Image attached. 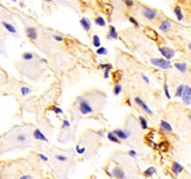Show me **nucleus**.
<instances>
[{"label":"nucleus","mask_w":191,"mask_h":179,"mask_svg":"<svg viewBox=\"0 0 191 179\" xmlns=\"http://www.w3.org/2000/svg\"><path fill=\"white\" fill-rule=\"evenodd\" d=\"M142 16L149 20H153L156 18L157 16V12L151 9V8H147V6H143L142 8Z\"/></svg>","instance_id":"obj_5"},{"label":"nucleus","mask_w":191,"mask_h":179,"mask_svg":"<svg viewBox=\"0 0 191 179\" xmlns=\"http://www.w3.org/2000/svg\"><path fill=\"white\" fill-rule=\"evenodd\" d=\"M19 179H32V177L30 175H24V176H21Z\"/></svg>","instance_id":"obj_45"},{"label":"nucleus","mask_w":191,"mask_h":179,"mask_svg":"<svg viewBox=\"0 0 191 179\" xmlns=\"http://www.w3.org/2000/svg\"><path fill=\"white\" fill-rule=\"evenodd\" d=\"M171 27H172V23L170 22L169 20H164V21H162V22L159 25V30H160L161 32L166 33V32H169L170 30H171Z\"/></svg>","instance_id":"obj_10"},{"label":"nucleus","mask_w":191,"mask_h":179,"mask_svg":"<svg viewBox=\"0 0 191 179\" xmlns=\"http://www.w3.org/2000/svg\"><path fill=\"white\" fill-rule=\"evenodd\" d=\"M173 67H175L182 73H186L187 72V69H188V66H187L186 63H175L174 65H173Z\"/></svg>","instance_id":"obj_15"},{"label":"nucleus","mask_w":191,"mask_h":179,"mask_svg":"<svg viewBox=\"0 0 191 179\" xmlns=\"http://www.w3.org/2000/svg\"><path fill=\"white\" fill-rule=\"evenodd\" d=\"M20 92H21V96H23V97H27L28 94L31 93V89L29 87H21L20 88Z\"/></svg>","instance_id":"obj_27"},{"label":"nucleus","mask_w":191,"mask_h":179,"mask_svg":"<svg viewBox=\"0 0 191 179\" xmlns=\"http://www.w3.org/2000/svg\"><path fill=\"white\" fill-rule=\"evenodd\" d=\"M121 91H122V86L120 84H116L115 87H114V94L119 96L120 93H121Z\"/></svg>","instance_id":"obj_28"},{"label":"nucleus","mask_w":191,"mask_h":179,"mask_svg":"<svg viewBox=\"0 0 191 179\" xmlns=\"http://www.w3.org/2000/svg\"><path fill=\"white\" fill-rule=\"evenodd\" d=\"M113 70V66L110 65L108 68H106L105 71H104V78H108L109 77V72Z\"/></svg>","instance_id":"obj_33"},{"label":"nucleus","mask_w":191,"mask_h":179,"mask_svg":"<svg viewBox=\"0 0 191 179\" xmlns=\"http://www.w3.org/2000/svg\"><path fill=\"white\" fill-rule=\"evenodd\" d=\"M80 23H81L82 28H83V29H84V30L86 31V32H88V31L90 30V28H91V22H90V20H89L88 18H86V17H83V18H81V20H80Z\"/></svg>","instance_id":"obj_13"},{"label":"nucleus","mask_w":191,"mask_h":179,"mask_svg":"<svg viewBox=\"0 0 191 179\" xmlns=\"http://www.w3.org/2000/svg\"><path fill=\"white\" fill-rule=\"evenodd\" d=\"M144 33H145V35H147L148 37L152 38L153 40H157V38H158V34L155 32L154 30L150 29V28H145L144 29Z\"/></svg>","instance_id":"obj_14"},{"label":"nucleus","mask_w":191,"mask_h":179,"mask_svg":"<svg viewBox=\"0 0 191 179\" xmlns=\"http://www.w3.org/2000/svg\"><path fill=\"white\" fill-rule=\"evenodd\" d=\"M75 151H76L77 154H84L85 151H86V148H85V147H82V148H81L79 145H77V146L75 147Z\"/></svg>","instance_id":"obj_36"},{"label":"nucleus","mask_w":191,"mask_h":179,"mask_svg":"<svg viewBox=\"0 0 191 179\" xmlns=\"http://www.w3.org/2000/svg\"><path fill=\"white\" fill-rule=\"evenodd\" d=\"M122 78V71H120V70H118V71H116V72L113 74V81H114L115 83H119V81L121 80Z\"/></svg>","instance_id":"obj_22"},{"label":"nucleus","mask_w":191,"mask_h":179,"mask_svg":"<svg viewBox=\"0 0 191 179\" xmlns=\"http://www.w3.org/2000/svg\"><path fill=\"white\" fill-rule=\"evenodd\" d=\"M164 91H165V96H166V98H167V99H171V94H170L168 84H165V85H164Z\"/></svg>","instance_id":"obj_31"},{"label":"nucleus","mask_w":191,"mask_h":179,"mask_svg":"<svg viewBox=\"0 0 191 179\" xmlns=\"http://www.w3.org/2000/svg\"><path fill=\"white\" fill-rule=\"evenodd\" d=\"M97 54L98 55H106V54H107V49H106V48H104V47H100V48H98L97 49Z\"/></svg>","instance_id":"obj_29"},{"label":"nucleus","mask_w":191,"mask_h":179,"mask_svg":"<svg viewBox=\"0 0 191 179\" xmlns=\"http://www.w3.org/2000/svg\"><path fill=\"white\" fill-rule=\"evenodd\" d=\"M107 139L109 140V141H111V142H115V143H120V139L117 137V136L113 133V132H110V133H108L107 134Z\"/></svg>","instance_id":"obj_23"},{"label":"nucleus","mask_w":191,"mask_h":179,"mask_svg":"<svg viewBox=\"0 0 191 179\" xmlns=\"http://www.w3.org/2000/svg\"><path fill=\"white\" fill-rule=\"evenodd\" d=\"M53 38H54L56 41H63V40H64V37L61 36V35H53Z\"/></svg>","instance_id":"obj_38"},{"label":"nucleus","mask_w":191,"mask_h":179,"mask_svg":"<svg viewBox=\"0 0 191 179\" xmlns=\"http://www.w3.org/2000/svg\"><path fill=\"white\" fill-rule=\"evenodd\" d=\"M1 23H2V26H3L10 33H12V34H16V33H17L16 28L14 27L13 25H11V23H9V22H6V21H2Z\"/></svg>","instance_id":"obj_18"},{"label":"nucleus","mask_w":191,"mask_h":179,"mask_svg":"<svg viewBox=\"0 0 191 179\" xmlns=\"http://www.w3.org/2000/svg\"><path fill=\"white\" fill-rule=\"evenodd\" d=\"M77 101H79V109H80V112L82 114H89L94 111L93 107H91V105L89 104V102L87 101V100H84L82 97H80L79 99H77Z\"/></svg>","instance_id":"obj_2"},{"label":"nucleus","mask_w":191,"mask_h":179,"mask_svg":"<svg viewBox=\"0 0 191 179\" xmlns=\"http://www.w3.org/2000/svg\"><path fill=\"white\" fill-rule=\"evenodd\" d=\"M26 34H27V36L32 40H35L37 38V31L34 27H28L26 29Z\"/></svg>","instance_id":"obj_8"},{"label":"nucleus","mask_w":191,"mask_h":179,"mask_svg":"<svg viewBox=\"0 0 191 179\" xmlns=\"http://www.w3.org/2000/svg\"><path fill=\"white\" fill-rule=\"evenodd\" d=\"M174 14H175V16H176V18H177V20H178V21H182V20H183L184 15H183L182 8H181L179 5L175 6V9H174Z\"/></svg>","instance_id":"obj_20"},{"label":"nucleus","mask_w":191,"mask_h":179,"mask_svg":"<svg viewBox=\"0 0 191 179\" xmlns=\"http://www.w3.org/2000/svg\"><path fill=\"white\" fill-rule=\"evenodd\" d=\"M113 133H114L120 140H126L127 138L130 137V135H131L129 132H126V130H124V129H120V128H118V129H115Z\"/></svg>","instance_id":"obj_7"},{"label":"nucleus","mask_w":191,"mask_h":179,"mask_svg":"<svg viewBox=\"0 0 191 179\" xmlns=\"http://www.w3.org/2000/svg\"><path fill=\"white\" fill-rule=\"evenodd\" d=\"M111 175L114 176L115 178L117 179H124L125 178V174H124V172L121 168H114L113 169V172H111Z\"/></svg>","instance_id":"obj_9"},{"label":"nucleus","mask_w":191,"mask_h":179,"mask_svg":"<svg viewBox=\"0 0 191 179\" xmlns=\"http://www.w3.org/2000/svg\"><path fill=\"white\" fill-rule=\"evenodd\" d=\"M45 1H47V2H52L53 0H45Z\"/></svg>","instance_id":"obj_48"},{"label":"nucleus","mask_w":191,"mask_h":179,"mask_svg":"<svg viewBox=\"0 0 191 179\" xmlns=\"http://www.w3.org/2000/svg\"><path fill=\"white\" fill-rule=\"evenodd\" d=\"M150 63L152 64L153 66L157 67L159 69H164V70H167V69H170L172 68V64L170 61L166 59V58H158V57H153V58L150 59Z\"/></svg>","instance_id":"obj_1"},{"label":"nucleus","mask_w":191,"mask_h":179,"mask_svg":"<svg viewBox=\"0 0 191 179\" xmlns=\"http://www.w3.org/2000/svg\"><path fill=\"white\" fill-rule=\"evenodd\" d=\"M107 38L108 39H118V33L116 31V28L110 26L109 27V33L107 35Z\"/></svg>","instance_id":"obj_16"},{"label":"nucleus","mask_w":191,"mask_h":179,"mask_svg":"<svg viewBox=\"0 0 191 179\" xmlns=\"http://www.w3.org/2000/svg\"><path fill=\"white\" fill-rule=\"evenodd\" d=\"M17 140H18L19 142H26V141H27V136H26L25 134H19V135L17 136Z\"/></svg>","instance_id":"obj_32"},{"label":"nucleus","mask_w":191,"mask_h":179,"mask_svg":"<svg viewBox=\"0 0 191 179\" xmlns=\"http://www.w3.org/2000/svg\"><path fill=\"white\" fill-rule=\"evenodd\" d=\"M124 1H125L126 5L130 6V8H132V6L134 5V1H133V0H124Z\"/></svg>","instance_id":"obj_41"},{"label":"nucleus","mask_w":191,"mask_h":179,"mask_svg":"<svg viewBox=\"0 0 191 179\" xmlns=\"http://www.w3.org/2000/svg\"><path fill=\"white\" fill-rule=\"evenodd\" d=\"M155 173H156V169L153 168V166H151V168H148V169L144 171L143 175H144L145 177H151V176H153Z\"/></svg>","instance_id":"obj_24"},{"label":"nucleus","mask_w":191,"mask_h":179,"mask_svg":"<svg viewBox=\"0 0 191 179\" xmlns=\"http://www.w3.org/2000/svg\"><path fill=\"white\" fill-rule=\"evenodd\" d=\"M129 20H130V22H132L134 26H135V27H137V28H139V23H138V21L135 19V18H134V17H129Z\"/></svg>","instance_id":"obj_34"},{"label":"nucleus","mask_w":191,"mask_h":179,"mask_svg":"<svg viewBox=\"0 0 191 179\" xmlns=\"http://www.w3.org/2000/svg\"><path fill=\"white\" fill-rule=\"evenodd\" d=\"M158 51L162 56H164V58H166L168 61L173 58L174 55H175V51L172 48H169V47H159Z\"/></svg>","instance_id":"obj_3"},{"label":"nucleus","mask_w":191,"mask_h":179,"mask_svg":"<svg viewBox=\"0 0 191 179\" xmlns=\"http://www.w3.org/2000/svg\"><path fill=\"white\" fill-rule=\"evenodd\" d=\"M188 119H189V121L191 122V114H189V116H188Z\"/></svg>","instance_id":"obj_46"},{"label":"nucleus","mask_w":191,"mask_h":179,"mask_svg":"<svg viewBox=\"0 0 191 179\" xmlns=\"http://www.w3.org/2000/svg\"><path fill=\"white\" fill-rule=\"evenodd\" d=\"M62 127H70V122L68 120H64L63 124H62Z\"/></svg>","instance_id":"obj_40"},{"label":"nucleus","mask_w":191,"mask_h":179,"mask_svg":"<svg viewBox=\"0 0 191 179\" xmlns=\"http://www.w3.org/2000/svg\"><path fill=\"white\" fill-rule=\"evenodd\" d=\"M160 128L164 132H166V133H172L173 132L172 125L170 124L169 122H167V121H165V120H161L160 121Z\"/></svg>","instance_id":"obj_12"},{"label":"nucleus","mask_w":191,"mask_h":179,"mask_svg":"<svg viewBox=\"0 0 191 179\" xmlns=\"http://www.w3.org/2000/svg\"><path fill=\"white\" fill-rule=\"evenodd\" d=\"M55 158L58 159V160H60V161H66L67 160V157L64 156V155H56Z\"/></svg>","instance_id":"obj_37"},{"label":"nucleus","mask_w":191,"mask_h":179,"mask_svg":"<svg viewBox=\"0 0 191 179\" xmlns=\"http://www.w3.org/2000/svg\"><path fill=\"white\" fill-rule=\"evenodd\" d=\"M33 57H34V55L31 52H26L23 54V58L25 61H31V59H33Z\"/></svg>","instance_id":"obj_30"},{"label":"nucleus","mask_w":191,"mask_h":179,"mask_svg":"<svg viewBox=\"0 0 191 179\" xmlns=\"http://www.w3.org/2000/svg\"><path fill=\"white\" fill-rule=\"evenodd\" d=\"M139 123H140L142 129H147L148 128V121L144 117H139Z\"/></svg>","instance_id":"obj_26"},{"label":"nucleus","mask_w":191,"mask_h":179,"mask_svg":"<svg viewBox=\"0 0 191 179\" xmlns=\"http://www.w3.org/2000/svg\"><path fill=\"white\" fill-rule=\"evenodd\" d=\"M182 101L184 105H186V106H189L191 104V87L188 85L185 86V90H184V93L182 97Z\"/></svg>","instance_id":"obj_4"},{"label":"nucleus","mask_w":191,"mask_h":179,"mask_svg":"<svg viewBox=\"0 0 191 179\" xmlns=\"http://www.w3.org/2000/svg\"><path fill=\"white\" fill-rule=\"evenodd\" d=\"M52 110L56 113V114H60V113H63V109L62 108H60V107H58V106H53L52 107Z\"/></svg>","instance_id":"obj_35"},{"label":"nucleus","mask_w":191,"mask_h":179,"mask_svg":"<svg viewBox=\"0 0 191 179\" xmlns=\"http://www.w3.org/2000/svg\"><path fill=\"white\" fill-rule=\"evenodd\" d=\"M129 155L132 156V157H136L137 156V153L135 151H133V149H131V151H129Z\"/></svg>","instance_id":"obj_44"},{"label":"nucleus","mask_w":191,"mask_h":179,"mask_svg":"<svg viewBox=\"0 0 191 179\" xmlns=\"http://www.w3.org/2000/svg\"><path fill=\"white\" fill-rule=\"evenodd\" d=\"M141 77H142V80L147 83V84H149V83H150V80H149V77L148 76H145L144 74H141Z\"/></svg>","instance_id":"obj_43"},{"label":"nucleus","mask_w":191,"mask_h":179,"mask_svg":"<svg viewBox=\"0 0 191 179\" xmlns=\"http://www.w3.org/2000/svg\"><path fill=\"white\" fill-rule=\"evenodd\" d=\"M110 66V64H100V65H99V68L100 69H106V68H108Z\"/></svg>","instance_id":"obj_39"},{"label":"nucleus","mask_w":191,"mask_h":179,"mask_svg":"<svg viewBox=\"0 0 191 179\" xmlns=\"http://www.w3.org/2000/svg\"><path fill=\"white\" fill-rule=\"evenodd\" d=\"M188 48L191 50V42H189V45H188Z\"/></svg>","instance_id":"obj_47"},{"label":"nucleus","mask_w":191,"mask_h":179,"mask_svg":"<svg viewBox=\"0 0 191 179\" xmlns=\"http://www.w3.org/2000/svg\"><path fill=\"white\" fill-rule=\"evenodd\" d=\"M12 1H13V2H16V1H17V0H12Z\"/></svg>","instance_id":"obj_49"},{"label":"nucleus","mask_w":191,"mask_h":179,"mask_svg":"<svg viewBox=\"0 0 191 179\" xmlns=\"http://www.w3.org/2000/svg\"><path fill=\"white\" fill-rule=\"evenodd\" d=\"M93 44L96 48H100L101 47V40H100V37L98 36V35H94L93 37Z\"/></svg>","instance_id":"obj_25"},{"label":"nucleus","mask_w":191,"mask_h":179,"mask_svg":"<svg viewBox=\"0 0 191 179\" xmlns=\"http://www.w3.org/2000/svg\"><path fill=\"white\" fill-rule=\"evenodd\" d=\"M134 101H135V103H136L139 107H141V108H142V109H143L148 114H150V116H152V114H153V111L151 110V108H150V107H149V106H148V105H147V104H145V103H144L140 98L136 97Z\"/></svg>","instance_id":"obj_6"},{"label":"nucleus","mask_w":191,"mask_h":179,"mask_svg":"<svg viewBox=\"0 0 191 179\" xmlns=\"http://www.w3.org/2000/svg\"><path fill=\"white\" fill-rule=\"evenodd\" d=\"M95 23L99 27H105L106 26V21L102 16H98L95 18Z\"/></svg>","instance_id":"obj_21"},{"label":"nucleus","mask_w":191,"mask_h":179,"mask_svg":"<svg viewBox=\"0 0 191 179\" xmlns=\"http://www.w3.org/2000/svg\"><path fill=\"white\" fill-rule=\"evenodd\" d=\"M185 86L184 84H181L177 86V88H176V91H175V94L174 97L175 98H182L183 97V93H184V90H185Z\"/></svg>","instance_id":"obj_19"},{"label":"nucleus","mask_w":191,"mask_h":179,"mask_svg":"<svg viewBox=\"0 0 191 179\" xmlns=\"http://www.w3.org/2000/svg\"><path fill=\"white\" fill-rule=\"evenodd\" d=\"M183 169L184 168H183L182 164H179L178 162H173V164H172V172L175 175H178L183 171Z\"/></svg>","instance_id":"obj_17"},{"label":"nucleus","mask_w":191,"mask_h":179,"mask_svg":"<svg viewBox=\"0 0 191 179\" xmlns=\"http://www.w3.org/2000/svg\"><path fill=\"white\" fill-rule=\"evenodd\" d=\"M38 157H39V158L42 160V161H48V157H46L45 155H42V154H39L38 155Z\"/></svg>","instance_id":"obj_42"},{"label":"nucleus","mask_w":191,"mask_h":179,"mask_svg":"<svg viewBox=\"0 0 191 179\" xmlns=\"http://www.w3.org/2000/svg\"><path fill=\"white\" fill-rule=\"evenodd\" d=\"M33 137L36 139V140H39V141H45V142H48V139H47V137L46 136L42 134L41 132H40V129H38V128H36V129L34 130V133H33Z\"/></svg>","instance_id":"obj_11"}]
</instances>
